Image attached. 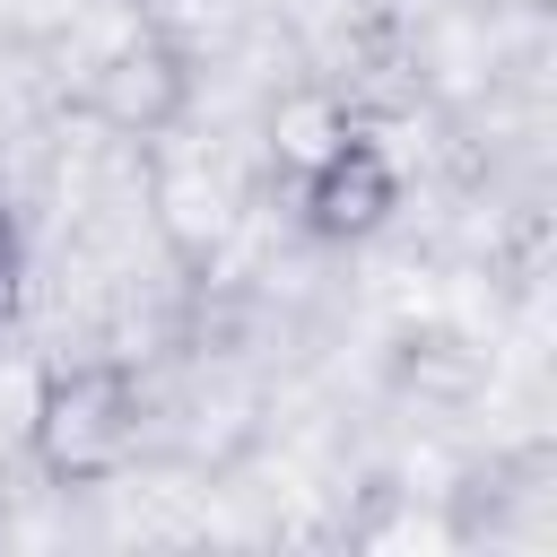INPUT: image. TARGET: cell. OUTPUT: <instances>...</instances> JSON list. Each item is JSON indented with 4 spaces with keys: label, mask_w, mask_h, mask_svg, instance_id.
Here are the masks:
<instances>
[{
    "label": "cell",
    "mask_w": 557,
    "mask_h": 557,
    "mask_svg": "<svg viewBox=\"0 0 557 557\" xmlns=\"http://www.w3.org/2000/svg\"><path fill=\"white\" fill-rule=\"evenodd\" d=\"M35 461L52 470V479H70V487H87V479H104V470H122V453H131V435H139V383L122 374V366H61V374H44V392H35Z\"/></svg>",
    "instance_id": "6da1fadb"
},
{
    "label": "cell",
    "mask_w": 557,
    "mask_h": 557,
    "mask_svg": "<svg viewBox=\"0 0 557 557\" xmlns=\"http://www.w3.org/2000/svg\"><path fill=\"white\" fill-rule=\"evenodd\" d=\"M183 61L165 52V44H122L104 70H96V87H87V104H96V122H113V131H165L174 113H183Z\"/></svg>",
    "instance_id": "3957f363"
},
{
    "label": "cell",
    "mask_w": 557,
    "mask_h": 557,
    "mask_svg": "<svg viewBox=\"0 0 557 557\" xmlns=\"http://www.w3.org/2000/svg\"><path fill=\"white\" fill-rule=\"evenodd\" d=\"M17 305H26V261H17V244L0 235V331L17 322Z\"/></svg>",
    "instance_id": "5b68a950"
},
{
    "label": "cell",
    "mask_w": 557,
    "mask_h": 557,
    "mask_svg": "<svg viewBox=\"0 0 557 557\" xmlns=\"http://www.w3.org/2000/svg\"><path fill=\"white\" fill-rule=\"evenodd\" d=\"M357 139V113H348V96L339 87H296L278 113H270V157L278 165H296V174H313L322 157H339Z\"/></svg>",
    "instance_id": "277c9868"
},
{
    "label": "cell",
    "mask_w": 557,
    "mask_h": 557,
    "mask_svg": "<svg viewBox=\"0 0 557 557\" xmlns=\"http://www.w3.org/2000/svg\"><path fill=\"white\" fill-rule=\"evenodd\" d=\"M0 235H9V191H0Z\"/></svg>",
    "instance_id": "8992f818"
},
{
    "label": "cell",
    "mask_w": 557,
    "mask_h": 557,
    "mask_svg": "<svg viewBox=\"0 0 557 557\" xmlns=\"http://www.w3.org/2000/svg\"><path fill=\"white\" fill-rule=\"evenodd\" d=\"M392 209H400V174H392V157H383L366 131H357L339 157H322V165L305 174V226H313V235H331V244L374 235Z\"/></svg>",
    "instance_id": "7a4b0ae2"
}]
</instances>
